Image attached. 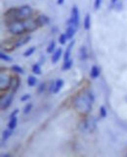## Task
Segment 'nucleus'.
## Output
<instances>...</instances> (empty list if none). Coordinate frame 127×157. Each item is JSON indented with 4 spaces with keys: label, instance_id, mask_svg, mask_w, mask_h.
Segmentation results:
<instances>
[{
    "label": "nucleus",
    "instance_id": "1",
    "mask_svg": "<svg viewBox=\"0 0 127 157\" xmlns=\"http://www.w3.org/2000/svg\"><path fill=\"white\" fill-rule=\"evenodd\" d=\"M39 26L35 21H16L10 23L8 27V31L13 33L19 36V34H23L24 33H31L38 28Z\"/></svg>",
    "mask_w": 127,
    "mask_h": 157
},
{
    "label": "nucleus",
    "instance_id": "2",
    "mask_svg": "<svg viewBox=\"0 0 127 157\" xmlns=\"http://www.w3.org/2000/svg\"><path fill=\"white\" fill-rule=\"evenodd\" d=\"M93 102H94L93 94L90 92H86L85 94L79 95L75 98L74 102H73V107L81 114H88L92 110Z\"/></svg>",
    "mask_w": 127,
    "mask_h": 157
},
{
    "label": "nucleus",
    "instance_id": "3",
    "mask_svg": "<svg viewBox=\"0 0 127 157\" xmlns=\"http://www.w3.org/2000/svg\"><path fill=\"white\" fill-rule=\"evenodd\" d=\"M32 8L28 5H24L19 8H12L5 13V16L10 18V23L16 21H24L27 20L32 15Z\"/></svg>",
    "mask_w": 127,
    "mask_h": 157
},
{
    "label": "nucleus",
    "instance_id": "4",
    "mask_svg": "<svg viewBox=\"0 0 127 157\" xmlns=\"http://www.w3.org/2000/svg\"><path fill=\"white\" fill-rule=\"evenodd\" d=\"M80 22V17H79V10H78L77 6H73L71 9V15L70 20L67 21L68 26H73L75 28H78Z\"/></svg>",
    "mask_w": 127,
    "mask_h": 157
},
{
    "label": "nucleus",
    "instance_id": "5",
    "mask_svg": "<svg viewBox=\"0 0 127 157\" xmlns=\"http://www.w3.org/2000/svg\"><path fill=\"white\" fill-rule=\"evenodd\" d=\"M80 129L83 132H94V130L96 129V120L94 118H89V119L83 121V123L80 126Z\"/></svg>",
    "mask_w": 127,
    "mask_h": 157
},
{
    "label": "nucleus",
    "instance_id": "6",
    "mask_svg": "<svg viewBox=\"0 0 127 157\" xmlns=\"http://www.w3.org/2000/svg\"><path fill=\"white\" fill-rule=\"evenodd\" d=\"M11 82L12 77H10L8 74L1 73V76H0V88H1V90H7L8 88L11 87Z\"/></svg>",
    "mask_w": 127,
    "mask_h": 157
},
{
    "label": "nucleus",
    "instance_id": "7",
    "mask_svg": "<svg viewBox=\"0 0 127 157\" xmlns=\"http://www.w3.org/2000/svg\"><path fill=\"white\" fill-rule=\"evenodd\" d=\"M35 22L37 23L39 27H43V26H46V25L49 24L50 19H49L47 16H45V15H39V16L35 19Z\"/></svg>",
    "mask_w": 127,
    "mask_h": 157
},
{
    "label": "nucleus",
    "instance_id": "8",
    "mask_svg": "<svg viewBox=\"0 0 127 157\" xmlns=\"http://www.w3.org/2000/svg\"><path fill=\"white\" fill-rule=\"evenodd\" d=\"M14 94L15 93L12 92L11 94H10L6 99L5 100H2L1 102V110H5V109H7V108L10 107V105L12 104V102H13V99H14Z\"/></svg>",
    "mask_w": 127,
    "mask_h": 157
},
{
    "label": "nucleus",
    "instance_id": "9",
    "mask_svg": "<svg viewBox=\"0 0 127 157\" xmlns=\"http://www.w3.org/2000/svg\"><path fill=\"white\" fill-rule=\"evenodd\" d=\"M62 54H63V49L61 47L60 48H57L56 50L53 52V54H52V59H51L52 63L53 64H56L61 59Z\"/></svg>",
    "mask_w": 127,
    "mask_h": 157
},
{
    "label": "nucleus",
    "instance_id": "10",
    "mask_svg": "<svg viewBox=\"0 0 127 157\" xmlns=\"http://www.w3.org/2000/svg\"><path fill=\"white\" fill-rule=\"evenodd\" d=\"M31 40V36H24V37H21L16 40V43H15V47L16 48H19V47H22L24 44H27V42H29Z\"/></svg>",
    "mask_w": 127,
    "mask_h": 157
},
{
    "label": "nucleus",
    "instance_id": "11",
    "mask_svg": "<svg viewBox=\"0 0 127 157\" xmlns=\"http://www.w3.org/2000/svg\"><path fill=\"white\" fill-rule=\"evenodd\" d=\"M76 29L75 27L73 26H68L67 31H66V36L67 37V40H70V39H72V37L74 36V34L76 33Z\"/></svg>",
    "mask_w": 127,
    "mask_h": 157
},
{
    "label": "nucleus",
    "instance_id": "12",
    "mask_svg": "<svg viewBox=\"0 0 127 157\" xmlns=\"http://www.w3.org/2000/svg\"><path fill=\"white\" fill-rule=\"evenodd\" d=\"M64 86V81L62 78H58V80L54 82V90H53V93H58L60 92V90H62V87Z\"/></svg>",
    "mask_w": 127,
    "mask_h": 157
},
{
    "label": "nucleus",
    "instance_id": "13",
    "mask_svg": "<svg viewBox=\"0 0 127 157\" xmlns=\"http://www.w3.org/2000/svg\"><path fill=\"white\" fill-rule=\"evenodd\" d=\"M20 83H21V82H20V78L19 77H13L12 78V82H11V88H12V92H16L18 90V88L20 86Z\"/></svg>",
    "mask_w": 127,
    "mask_h": 157
},
{
    "label": "nucleus",
    "instance_id": "14",
    "mask_svg": "<svg viewBox=\"0 0 127 157\" xmlns=\"http://www.w3.org/2000/svg\"><path fill=\"white\" fill-rule=\"evenodd\" d=\"M74 44H75V41H74V40H71V43L68 44V46H67V50H66V52H65V55H64V60H65V61H67V60H68V59H70V57H71V50H72L73 45H74Z\"/></svg>",
    "mask_w": 127,
    "mask_h": 157
},
{
    "label": "nucleus",
    "instance_id": "15",
    "mask_svg": "<svg viewBox=\"0 0 127 157\" xmlns=\"http://www.w3.org/2000/svg\"><path fill=\"white\" fill-rule=\"evenodd\" d=\"M17 125H18V118L16 116L10 118V121L8 123V129H11L14 131L15 129H16Z\"/></svg>",
    "mask_w": 127,
    "mask_h": 157
},
{
    "label": "nucleus",
    "instance_id": "16",
    "mask_svg": "<svg viewBox=\"0 0 127 157\" xmlns=\"http://www.w3.org/2000/svg\"><path fill=\"white\" fill-rule=\"evenodd\" d=\"M83 27L88 31V29H90L91 28V18H90V14H87L85 18H84V21H83Z\"/></svg>",
    "mask_w": 127,
    "mask_h": 157
},
{
    "label": "nucleus",
    "instance_id": "17",
    "mask_svg": "<svg viewBox=\"0 0 127 157\" xmlns=\"http://www.w3.org/2000/svg\"><path fill=\"white\" fill-rule=\"evenodd\" d=\"M100 76V69L97 66H93L91 68V72H90V77L92 78H97Z\"/></svg>",
    "mask_w": 127,
    "mask_h": 157
},
{
    "label": "nucleus",
    "instance_id": "18",
    "mask_svg": "<svg viewBox=\"0 0 127 157\" xmlns=\"http://www.w3.org/2000/svg\"><path fill=\"white\" fill-rule=\"evenodd\" d=\"M79 58L81 60H86L88 58V53H87V49L85 46H81L79 49Z\"/></svg>",
    "mask_w": 127,
    "mask_h": 157
},
{
    "label": "nucleus",
    "instance_id": "19",
    "mask_svg": "<svg viewBox=\"0 0 127 157\" xmlns=\"http://www.w3.org/2000/svg\"><path fill=\"white\" fill-rule=\"evenodd\" d=\"M72 63H73V61L71 60V59H68V60L65 61V62H64V64H63V66H62V70L63 71L70 70V69L71 68V66H72Z\"/></svg>",
    "mask_w": 127,
    "mask_h": 157
},
{
    "label": "nucleus",
    "instance_id": "20",
    "mask_svg": "<svg viewBox=\"0 0 127 157\" xmlns=\"http://www.w3.org/2000/svg\"><path fill=\"white\" fill-rule=\"evenodd\" d=\"M12 135H13V130L8 129V130H6V131H4V132H3V134H2V141L7 140Z\"/></svg>",
    "mask_w": 127,
    "mask_h": 157
},
{
    "label": "nucleus",
    "instance_id": "21",
    "mask_svg": "<svg viewBox=\"0 0 127 157\" xmlns=\"http://www.w3.org/2000/svg\"><path fill=\"white\" fill-rule=\"evenodd\" d=\"M37 82V78L33 76H28L27 78V85L28 86H34Z\"/></svg>",
    "mask_w": 127,
    "mask_h": 157
},
{
    "label": "nucleus",
    "instance_id": "22",
    "mask_svg": "<svg viewBox=\"0 0 127 157\" xmlns=\"http://www.w3.org/2000/svg\"><path fill=\"white\" fill-rule=\"evenodd\" d=\"M56 50V42L55 40H52L47 47V53H53Z\"/></svg>",
    "mask_w": 127,
    "mask_h": 157
},
{
    "label": "nucleus",
    "instance_id": "23",
    "mask_svg": "<svg viewBox=\"0 0 127 157\" xmlns=\"http://www.w3.org/2000/svg\"><path fill=\"white\" fill-rule=\"evenodd\" d=\"M32 73L35 74V75H41V68L39 64H34L32 66Z\"/></svg>",
    "mask_w": 127,
    "mask_h": 157
},
{
    "label": "nucleus",
    "instance_id": "24",
    "mask_svg": "<svg viewBox=\"0 0 127 157\" xmlns=\"http://www.w3.org/2000/svg\"><path fill=\"white\" fill-rule=\"evenodd\" d=\"M35 50H36V48L34 47V46L29 47V48L27 49V50L24 53V57H29L31 55H32V54H33L34 52H35Z\"/></svg>",
    "mask_w": 127,
    "mask_h": 157
},
{
    "label": "nucleus",
    "instance_id": "25",
    "mask_svg": "<svg viewBox=\"0 0 127 157\" xmlns=\"http://www.w3.org/2000/svg\"><path fill=\"white\" fill-rule=\"evenodd\" d=\"M0 58H1V60L5 61V62H11L13 61V59L11 57H9L8 55H6L4 52H0Z\"/></svg>",
    "mask_w": 127,
    "mask_h": 157
},
{
    "label": "nucleus",
    "instance_id": "26",
    "mask_svg": "<svg viewBox=\"0 0 127 157\" xmlns=\"http://www.w3.org/2000/svg\"><path fill=\"white\" fill-rule=\"evenodd\" d=\"M67 40V37L66 36V33H62L60 37H59V42H60V44H62V45H64V44H66Z\"/></svg>",
    "mask_w": 127,
    "mask_h": 157
},
{
    "label": "nucleus",
    "instance_id": "27",
    "mask_svg": "<svg viewBox=\"0 0 127 157\" xmlns=\"http://www.w3.org/2000/svg\"><path fill=\"white\" fill-rule=\"evenodd\" d=\"M32 106H33L32 103H27V104L24 106V114H28V113L31 111Z\"/></svg>",
    "mask_w": 127,
    "mask_h": 157
},
{
    "label": "nucleus",
    "instance_id": "28",
    "mask_svg": "<svg viewBox=\"0 0 127 157\" xmlns=\"http://www.w3.org/2000/svg\"><path fill=\"white\" fill-rule=\"evenodd\" d=\"M12 71L16 72V73H20V74H24V69H23L22 67L18 66V65H14V66H12Z\"/></svg>",
    "mask_w": 127,
    "mask_h": 157
},
{
    "label": "nucleus",
    "instance_id": "29",
    "mask_svg": "<svg viewBox=\"0 0 127 157\" xmlns=\"http://www.w3.org/2000/svg\"><path fill=\"white\" fill-rule=\"evenodd\" d=\"M100 115L102 118H106L107 117V109L105 108V106H101L100 108Z\"/></svg>",
    "mask_w": 127,
    "mask_h": 157
},
{
    "label": "nucleus",
    "instance_id": "30",
    "mask_svg": "<svg viewBox=\"0 0 127 157\" xmlns=\"http://www.w3.org/2000/svg\"><path fill=\"white\" fill-rule=\"evenodd\" d=\"M101 5H102V0H95V2H94V8H95V10L99 9L101 7Z\"/></svg>",
    "mask_w": 127,
    "mask_h": 157
},
{
    "label": "nucleus",
    "instance_id": "31",
    "mask_svg": "<svg viewBox=\"0 0 127 157\" xmlns=\"http://www.w3.org/2000/svg\"><path fill=\"white\" fill-rule=\"evenodd\" d=\"M44 90H45V83H40V86H38L37 92L38 93H42Z\"/></svg>",
    "mask_w": 127,
    "mask_h": 157
},
{
    "label": "nucleus",
    "instance_id": "32",
    "mask_svg": "<svg viewBox=\"0 0 127 157\" xmlns=\"http://www.w3.org/2000/svg\"><path fill=\"white\" fill-rule=\"evenodd\" d=\"M29 98H31V94H28V93H27V94H24V95L21 97V101H22V102L27 101V100L29 99Z\"/></svg>",
    "mask_w": 127,
    "mask_h": 157
},
{
    "label": "nucleus",
    "instance_id": "33",
    "mask_svg": "<svg viewBox=\"0 0 127 157\" xmlns=\"http://www.w3.org/2000/svg\"><path fill=\"white\" fill-rule=\"evenodd\" d=\"M18 113H19V109H15L14 112L11 113V115H10V118H11V117H14V116H16V115L18 114Z\"/></svg>",
    "mask_w": 127,
    "mask_h": 157
},
{
    "label": "nucleus",
    "instance_id": "34",
    "mask_svg": "<svg viewBox=\"0 0 127 157\" xmlns=\"http://www.w3.org/2000/svg\"><path fill=\"white\" fill-rule=\"evenodd\" d=\"M64 2H65V0H57V4L58 5H62Z\"/></svg>",
    "mask_w": 127,
    "mask_h": 157
},
{
    "label": "nucleus",
    "instance_id": "35",
    "mask_svg": "<svg viewBox=\"0 0 127 157\" xmlns=\"http://www.w3.org/2000/svg\"><path fill=\"white\" fill-rule=\"evenodd\" d=\"M118 0H111V3H116Z\"/></svg>",
    "mask_w": 127,
    "mask_h": 157
}]
</instances>
